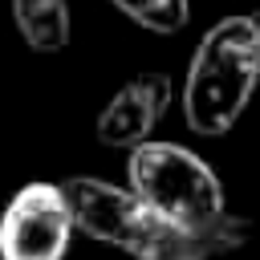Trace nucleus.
I'll use <instances>...</instances> for the list:
<instances>
[{
	"instance_id": "nucleus-1",
	"label": "nucleus",
	"mask_w": 260,
	"mask_h": 260,
	"mask_svg": "<svg viewBox=\"0 0 260 260\" xmlns=\"http://www.w3.org/2000/svg\"><path fill=\"white\" fill-rule=\"evenodd\" d=\"M73 223L110 248H122L134 260H215L248 244L252 223L236 211H223L211 228H179L162 219L150 203H142L130 187H114L89 175H73L61 183Z\"/></svg>"
},
{
	"instance_id": "nucleus-2",
	"label": "nucleus",
	"mask_w": 260,
	"mask_h": 260,
	"mask_svg": "<svg viewBox=\"0 0 260 260\" xmlns=\"http://www.w3.org/2000/svg\"><path fill=\"white\" fill-rule=\"evenodd\" d=\"M260 81V20L223 16L195 45L187 85H183V118L195 134H228L244 106L252 102Z\"/></svg>"
},
{
	"instance_id": "nucleus-3",
	"label": "nucleus",
	"mask_w": 260,
	"mask_h": 260,
	"mask_svg": "<svg viewBox=\"0 0 260 260\" xmlns=\"http://www.w3.org/2000/svg\"><path fill=\"white\" fill-rule=\"evenodd\" d=\"M126 175H130V191L179 228H191V232L211 228L228 211L215 171L187 146L146 138L142 146H134Z\"/></svg>"
},
{
	"instance_id": "nucleus-4",
	"label": "nucleus",
	"mask_w": 260,
	"mask_h": 260,
	"mask_svg": "<svg viewBox=\"0 0 260 260\" xmlns=\"http://www.w3.org/2000/svg\"><path fill=\"white\" fill-rule=\"evenodd\" d=\"M73 228L61 183H24L0 215V260H61Z\"/></svg>"
},
{
	"instance_id": "nucleus-5",
	"label": "nucleus",
	"mask_w": 260,
	"mask_h": 260,
	"mask_svg": "<svg viewBox=\"0 0 260 260\" xmlns=\"http://www.w3.org/2000/svg\"><path fill=\"white\" fill-rule=\"evenodd\" d=\"M171 106V77L167 73H138L126 81L106 110L98 114V142L102 146H142L158 118Z\"/></svg>"
},
{
	"instance_id": "nucleus-6",
	"label": "nucleus",
	"mask_w": 260,
	"mask_h": 260,
	"mask_svg": "<svg viewBox=\"0 0 260 260\" xmlns=\"http://www.w3.org/2000/svg\"><path fill=\"white\" fill-rule=\"evenodd\" d=\"M12 20L24 45L37 53H61L73 32L65 0H12Z\"/></svg>"
},
{
	"instance_id": "nucleus-7",
	"label": "nucleus",
	"mask_w": 260,
	"mask_h": 260,
	"mask_svg": "<svg viewBox=\"0 0 260 260\" xmlns=\"http://www.w3.org/2000/svg\"><path fill=\"white\" fill-rule=\"evenodd\" d=\"M114 8H122L134 24L150 28V32H179L187 24V0H110Z\"/></svg>"
},
{
	"instance_id": "nucleus-8",
	"label": "nucleus",
	"mask_w": 260,
	"mask_h": 260,
	"mask_svg": "<svg viewBox=\"0 0 260 260\" xmlns=\"http://www.w3.org/2000/svg\"><path fill=\"white\" fill-rule=\"evenodd\" d=\"M252 16H256V20H260V8H256V12H252Z\"/></svg>"
}]
</instances>
